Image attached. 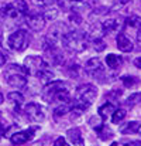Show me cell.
<instances>
[{
	"instance_id": "3",
	"label": "cell",
	"mask_w": 141,
	"mask_h": 146,
	"mask_svg": "<svg viewBox=\"0 0 141 146\" xmlns=\"http://www.w3.org/2000/svg\"><path fill=\"white\" fill-rule=\"evenodd\" d=\"M62 46L71 52H83L88 48V34L82 30H69L62 38Z\"/></svg>"
},
{
	"instance_id": "1",
	"label": "cell",
	"mask_w": 141,
	"mask_h": 146,
	"mask_svg": "<svg viewBox=\"0 0 141 146\" xmlns=\"http://www.w3.org/2000/svg\"><path fill=\"white\" fill-rule=\"evenodd\" d=\"M41 98L48 102H68L71 101V95H69V85L65 81H51L44 87V90L41 91Z\"/></svg>"
},
{
	"instance_id": "16",
	"label": "cell",
	"mask_w": 141,
	"mask_h": 146,
	"mask_svg": "<svg viewBox=\"0 0 141 146\" xmlns=\"http://www.w3.org/2000/svg\"><path fill=\"white\" fill-rule=\"evenodd\" d=\"M140 129H141V122H138V121L124 122V123H121L119 126V131L123 135H134V133H138Z\"/></svg>"
},
{
	"instance_id": "14",
	"label": "cell",
	"mask_w": 141,
	"mask_h": 146,
	"mask_svg": "<svg viewBox=\"0 0 141 146\" xmlns=\"http://www.w3.org/2000/svg\"><path fill=\"white\" fill-rule=\"evenodd\" d=\"M116 46L117 48L123 52H130L134 50V43L131 41V38L123 33H119L117 37H116Z\"/></svg>"
},
{
	"instance_id": "8",
	"label": "cell",
	"mask_w": 141,
	"mask_h": 146,
	"mask_svg": "<svg viewBox=\"0 0 141 146\" xmlns=\"http://www.w3.org/2000/svg\"><path fill=\"white\" fill-rule=\"evenodd\" d=\"M24 67H26V70L30 75L35 77L40 71H43L44 68H47L49 65L45 61V58H43L40 55H28L24 60Z\"/></svg>"
},
{
	"instance_id": "18",
	"label": "cell",
	"mask_w": 141,
	"mask_h": 146,
	"mask_svg": "<svg viewBox=\"0 0 141 146\" xmlns=\"http://www.w3.org/2000/svg\"><path fill=\"white\" fill-rule=\"evenodd\" d=\"M121 62H123V60H121V57H119L117 54H107V55H106V65H107V68L111 70V71H117V70L120 68Z\"/></svg>"
},
{
	"instance_id": "2",
	"label": "cell",
	"mask_w": 141,
	"mask_h": 146,
	"mask_svg": "<svg viewBox=\"0 0 141 146\" xmlns=\"http://www.w3.org/2000/svg\"><path fill=\"white\" fill-rule=\"evenodd\" d=\"M27 77H28V72L26 67L20 64H10L3 72L4 81L11 88H16V90H23L27 87V82H28Z\"/></svg>"
},
{
	"instance_id": "24",
	"label": "cell",
	"mask_w": 141,
	"mask_h": 146,
	"mask_svg": "<svg viewBox=\"0 0 141 146\" xmlns=\"http://www.w3.org/2000/svg\"><path fill=\"white\" fill-rule=\"evenodd\" d=\"M124 118H126V109H123V108H116L114 112L111 113V122L116 125H119Z\"/></svg>"
},
{
	"instance_id": "5",
	"label": "cell",
	"mask_w": 141,
	"mask_h": 146,
	"mask_svg": "<svg viewBox=\"0 0 141 146\" xmlns=\"http://www.w3.org/2000/svg\"><path fill=\"white\" fill-rule=\"evenodd\" d=\"M26 16H27V14L21 13V11L13 4V1L9 3V4H6V6H3V7L0 9V20L4 23V26H6L7 29H14L16 26L21 24L23 20L26 19Z\"/></svg>"
},
{
	"instance_id": "11",
	"label": "cell",
	"mask_w": 141,
	"mask_h": 146,
	"mask_svg": "<svg viewBox=\"0 0 141 146\" xmlns=\"http://www.w3.org/2000/svg\"><path fill=\"white\" fill-rule=\"evenodd\" d=\"M24 20H26L28 29L33 31H41L45 27V21H47L43 13H31V14L27 13Z\"/></svg>"
},
{
	"instance_id": "21",
	"label": "cell",
	"mask_w": 141,
	"mask_h": 146,
	"mask_svg": "<svg viewBox=\"0 0 141 146\" xmlns=\"http://www.w3.org/2000/svg\"><path fill=\"white\" fill-rule=\"evenodd\" d=\"M96 131V133H97V136L102 139V141H109V139H111L113 138V132H111V129L106 125V123H102L97 129H94Z\"/></svg>"
},
{
	"instance_id": "7",
	"label": "cell",
	"mask_w": 141,
	"mask_h": 146,
	"mask_svg": "<svg viewBox=\"0 0 141 146\" xmlns=\"http://www.w3.org/2000/svg\"><path fill=\"white\" fill-rule=\"evenodd\" d=\"M7 46H9L10 50L17 51V52L24 51L30 46V36H28V33L26 30H21V29L13 31L9 36V38H7Z\"/></svg>"
},
{
	"instance_id": "42",
	"label": "cell",
	"mask_w": 141,
	"mask_h": 146,
	"mask_svg": "<svg viewBox=\"0 0 141 146\" xmlns=\"http://www.w3.org/2000/svg\"><path fill=\"white\" fill-rule=\"evenodd\" d=\"M0 47H1V34H0Z\"/></svg>"
},
{
	"instance_id": "30",
	"label": "cell",
	"mask_w": 141,
	"mask_h": 146,
	"mask_svg": "<svg viewBox=\"0 0 141 146\" xmlns=\"http://www.w3.org/2000/svg\"><path fill=\"white\" fill-rule=\"evenodd\" d=\"M43 14H44L45 20H55V17L58 14V10L56 9H51V10H48L47 13H43Z\"/></svg>"
},
{
	"instance_id": "25",
	"label": "cell",
	"mask_w": 141,
	"mask_h": 146,
	"mask_svg": "<svg viewBox=\"0 0 141 146\" xmlns=\"http://www.w3.org/2000/svg\"><path fill=\"white\" fill-rule=\"evenodd\" d=\"M140 102H141V92H134V94H131L130 97L127 98L126 105L130 106V108H133V106H136V105L140 104Z\"/></svg>"
},
{
	"instance_id": "17",
	"label": "cell",
	"mask_w": 141,
	"mask_h": 146,
	"mask_svg": "<svg viewBox=\"0 0 141 146\" xmlns=\"http://www.w3.org/2000/svg\"><path fill=\"white\" fill-rule=\"evenodd\" d=\"M7 99L10 101V104L14 106V109H16V111H20L21 105L24 104V97H23V94H21V92H18V91L9 92V94H7Z\"/></svg>"
},
{
	"instance_id": "37",
	"label": "cell",
	"mask_w": 141,
	"mask_h": 146,
	"mask_svg": "<svg viewBox=\"0 0 141 146\" xmlns=\"http://www.w3.org/2000/svg\"><path fill=\"white\" fill-rule=\"evenodd\" d=\"M6 61H7V57H6L3 52H0V67H1V65H4V64H6Z\"/></svg>"
},
{
	"instance_id": "10",
	"label": "cell",
	"mask_w": 141,
	"mask_h": 146,
	"mask_svg": "<svg viewBox=\"0 0 141 146\" xmlns=\"http://www.w3.org/2000/svg\"><path fill=\"white\" fill-rule=\"evenodd\" d=\"M38 131V126H31L28 129H24V131H16L11 136H10V141L11 143L16 146H20V145H24L27 142H30L34 136H35V132Z\"/></svg>"
},
{
	"instance_id": "41",
	"label": "cell",
	"mask_w": 141,
	"mask_h": 146,
	"mask_svg": "<svg viewBox=\"0 0 141 146\" xmlns=\"http://www.w3.org/2000/svg\"><path fill=\"white\" fill-rule=\"evenodd\" d=\"M111 146H119V143H116V142H114V143H111Z\"/></svg>"
},
{
	"instance_id": "23",
	"label": "cell",
	"mask_w": 141,
	"mask_h": 146,
	"mask_svg": "<svg viewBox=\"0 0 141 146\" xmlns=\"http://www.w3.org/2000/svg\"><path fill=\"white\" fill-rule=\"evenodd\" d=\"M121 82L126 88H133L140 84V78L134 77V75H124V77H121Z\"/></svg>"
},
{
	"instance_id": "26",
	"label": "cell",
	"mask_w": 141,
	"mask_h": 146,
	"mask_svg": "<svg viewBox=\"0 0 141 146\" xmlns=\"http://www.w3.org/2000/svg\"><path fill=\"white\" fill-rule=\"evenodd\" d=\"M124 24L130 26V27H134V29H138V26L141 24V17L133 14V16H129L127 20H124Z\"/></svg>"
},
{
	"instance_id": "28",
	"label": "cell",
	"mask_w": 141,
	"mask_h": 146,
	"mask_svg": "<svg viewBox=\"0 0 141 146\" xmlns=\"http://www.w3.org/2000/svg\"><path fill=\"white\" fill-rule=\"evenodd\" d=\"M88 43H92V46H93V48L96 51H103L104 47H106V44L103 43V38H93V40H88Z\"/></svg>"
},
{
	"instance_id": "29",
	"label": "cell",
	"mask_w": 141,
	"mask_h": 146,
	"mask_svg": "<svg viewBox=\"0 0 141 146\" xmlns=\"http://www.w3.org/2000/svg\"><path fill=\"white\" fill-rule=\"evenodd\" d=\"M102 123H103V119H102L99 115H97V116H92V118L89 119V125H91L93 129H97Z\"/></svg>"
},
{
	"instance_id": "40",
	"label": "cell",
	"mask_w": 141,
	"mask_h": 146,
	"mask_svg": "<svg viewBox=\"0 0 141 146\" xmlns=\"http://www.w3.org/2000/svg\"><path fill=\"white\" fill-rule=\"evenodd\" d=\"M66 1H78V3H81V1H83V0H66Z\"/></svg>"
},
{
	"instance_id": "6",
	"label": "cell",
	"mask_w": 141,
	"mask_h": 146,
	"mask_svg": "<svg viewBox=\"0 0 141 146\" xmlns=\"http://www.w3.org/2000/svg\"><path fill=\"white\" fill-rule=\"evenodd\" d=\"M83 70H85L86 75L91 77V78H93V80H97V81H100V82L109 81L106 68H104V65L102 64V61H100L99 57H93V58L88 60L86 64H85V67H83Z\"/></svg>"
},
{
	"instance_id": "36",
	"label": "cell",
	"mask_w": 141,
	"mask_h": 146,
	"mask_svg": "<svg viewBox=\"0 0 141 146\" xmlns=\"http://www.w3.org/2000/svg\"><path fill=\"white\" fill-rule=\"evenodd\" d=\"M6 129H7V128L0 122V138H1V136H6Z\"/></svg>"
},
{
	"instance_id": "31",
	"label": "cell",
	"mask_w": 141,
	"mask_h": 146,
	"mask_svg": "<svg viewBox=\"0 0 141 146\" xmlns=\"http://www.w3.org/2000/svg\"><path fill=\"white\" fill-rule=\"evenodd\" d=\"M121 90H114V91H110L107 95H106V98H109V99H119V97L121 95Z\"/></svg>"
},
{
	"instance_id": "39",
	"label": "cell",
	"mask_w": 141,
	"mask_h": 146,
	"mask_svg": "<svg viewBox=\"0 0 141 146\" xmlns=\"http://www.w3.org/2000/svg\"><path fill=\"white\" fill-rule=\"evenodd\" d=\"M3 102H4V95H3V94H1V91H0V105H1Z\"/></svg>"
},
{
	"instance_id": "20",
	"label": "cell",
	"mask_w": 141,
	"mask_h": 146,
	"mask_svg": "<svg viewBox=\"0 0 141 146\" xmlns=\"http://www.w3.org/2000/svg\"><path fill=\"white\" fill-rule=\"evenodd\" d=\"M114 109H116L114 104H111V102H106V104H103V105L99 108V116L104 121V119H107L109 116H111V113L114 112Z\"/></svg>"
},
{
	"instance_id": "38",
	"label": "cell",
	"mask_w": 141,
	"mask_h": 146,
	"mask_svg": "<svg viewBox=\"0 0 141 146\" xmlns=\"http://www.w3.org/2000/svg\"><path fill=\"white\" fill-rule=\"evenodd\" d=\"M137 40H138V44H140V47H141V24L138 26V29H137Z\"/></svg>"
},
{
	"instance_id": "34",
	"label": "cell",
	"mask_w": 141,
	"mask_h": 146,
	"mask_svg": "<svg viewBox=\"0 0 141 146\" xmlns=\"http://www.w3.org/2000/svg\"><path fill=\"white\" fill-rule=\"evenodd\" d=\"M133 64L137 67V68H140L141 70V57H137V58H134L133 60Z\"/></svg>"
},
{
	"instance_id": "15",
	"label": "cell",
	"mask_w": 141,
	"mask_h": 146,
	"mask_svg": "<svg viewBox=\"0 0 141 146\" xmlns=\"http://www.w3.org/2000/svg\"><path fill=\"white\" fill-rule=\"evenodd\" d=\"M66 138L72 146H85V141L79 128H72L66 132Z\"/></svg>"
},
{
	"instance_id": "35",
	"label": "cell",
	"mask_w": 141,
	"mask_h": 146,
	"mask_svg": "<svg viewBox=\"0 0 141 146\" xmlns=\"http://www.w3.org/2000/svg\"><path fill=\"white\" fill-rule=\"evenodd\" d=\"M124 146H141V141H133V142H127Z\"/></svg>"
},
{
	"instance_id": "32",
	"label": "cell",
	"mask_w": 141,
	"mask_h": 146,
	"mask_svg": "<svg viewBox=\"0 0 141 146\" xmlns=\"http://www.w3.org/2000/svg\"><path fill=\"white\" fill-rule=\"evenodd\" d=\"M69 19H71V21L75 23V24H81V23H82V19H81V16H79L76 11L71 13V14H69Z\"/></svg>"
},
{
	"instance_id": "22",
	"label": "cell",
	"mask_w": 141,
	"mask_h": 146,
	"mask_svg": "<svg viewBox=\"0 0 141 146\" xmlns=\"http://www.w3.org/2000/svg\"><path fill=\"white\" fill-rule=\"evenodd\" d=\"M38 80H40V82L41 84H44V85H47L48 82H51V81H54V72L49 70V67H47V68H44L43 71H40L37 75H35Z\"/></svg>"
},
{
	"instance_id": "13",
	"label": "cell",
	"mask_w": 141,
	"mask_h": 146,
	"mask_svg": "<svg viewBox=\"0 0 141 146\" xmlns=\"http://www.w3.org/2000/svg\"><path fill=\"white\" fill-rule=\"evenodd\" d=\"M44 52H45V58H47L48 65H62L64 64V54L59 47H44Z\"/></svg>"
},
{
	"instance_id": "27",
	"label": "cell",
	"mask_w": 141,
	"mask_h": 146,
	"mask_svg": "<svg viewBox=\"0 0 141 146\" xmlns=\"http://www.w3.org/2000/svg\"><path fill=\"white\" fill-rule=\"evenodd\" d=\"M35 7H51L52 4H55L56 0H30Z\"/></svg>"
},
{
	"instance_id": "19",
	"label": "cell",
	"mask_w": 141,
	"mask_h": 146,
	"mask_svg": "<svg viewBox=\"0 0 141 146\" xmlns=\"http://www.w3.org/2000/svg\"><path fill=\"white\" fill-rule=\"evenodd\" d=\"M71 108H72V99H71V101H68V102L58 104V106L54 109V116H55V118L65 116L66 113H69V112H71Z\"/></svg>"
},
{
	"instance_id": "33",
	"label": "cell",
	"mask_w": 141,
	"mask_h": 146,
	"mask_svg": "<svg viewBox=\"0 0 141 146\" xmlns=\"http://www.w3.org/2000/svg\"><path fill=\"white\" fill-rule=\"evenodd\" d=\"M52 146H68V145H66V141H65V138L59 136V138H56V139L54 141V145H52Z\"/></svg>"
},
{
	"instance_id": "4",
	"label": "cell",
	"mask_w": 141,
	"mask_h": 146,
	"mask_svg": "<svg viewBox=\"0 0 141 146\" xmlns=\"http://www.w3.org/2000/svg\"><path fill=\"white\" fill-rule=\"evenodd\" d=\"M96 97H97V88L93 84H83V85H79L76 88L72 102L75 105H79V106L88 109L94 102Z\"/></svg>"
},
{
	"instance_id": "12",
	"label": "cell",
	"mask_w": 141,
	"mask_h": 146,
	"mask_svg": "<svg viewBox=\"0 0 141 146\" xmlns=\"http://www.w3.org/2000/svg\"><path fill=\"white\" fill-rule=\"evenodd\" d=\"M100 24H102L104 34H110L113 31H120L124 26V20L117 19V17H106L104 20L100 21Z\"/></svg>"
},
{
	"instance_id": "9",
	"label": "cell",
	"mask_w": 141,
	"mask_h": 146,
	"mask_svg": "<svg viewBox=\"0 0 141 146\" xmlns=\"http://www.w3.org/2000/svg\"><path fill=\"white\" fill-rule=\"evenodd\" d=\"M24 113L31 122H43L45 119V109L40 104L30 102L24 106Z\"/></svg>"
}]
</instances>
